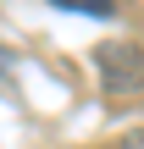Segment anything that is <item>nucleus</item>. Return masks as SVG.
Here are the masks:
<instances>
[{"label":"nucleus","mask_w":144,"mask_h":149,"mask_svg":"<svg viewBox=\"0 0 144 149\" xmlns=\"http://www.w3.org/2000/svg\"><path fill=\"white\" fill-rule=\"evenodd\" d=\"M100 83L105 88H139L144 83V50L139 44H105L100 50Z\"/></svg>","instance_id":"obj_1"},{"label":"nucleus","mask_w":144,"mask_h":149,"mask_svg":"<svg viewBox=\"0 0 144 149\" xmlns=\"http://www.w3.org/2000/svg\"><path fill=\"white\" fill-rule=\"evenodd\" d=\"M61 11H78V17H117V0H55Z\"/></svg>","instance_id":"obj_2"},{"label":"nucleus","mask_w":144,"mask_h":149,"mask_svg":"<svg viewBox=\"0 0 144 149\" xmlns=\"http://www.w3.org/2000/svg\"><path fill=\"white\" fill-rule=\"evenodd\" d=\"M0 77H6V50H0Z\"/></svg>","instance_id":"obj_3"}]
</instances>
